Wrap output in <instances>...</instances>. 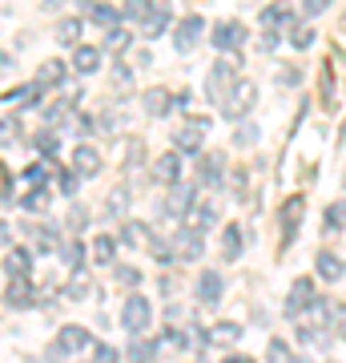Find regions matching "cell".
<instances>
[{
  "mask_svg": "<svg viewBox=\"0 0 346 363\" xmlns=\"http://www.w3.org/2000/svg\"><path fill=\"white\" fill-rule=\"evenodd\" d=\"M254 105H258V85H254V81H246V77H238L230 89H226V97L218 101V109H221L226 121H242Z\"/></svg>",
  "mask_w": 346,
  "mask_h": 363,
  "instance_id": "obj_1",
  "label": "cell"
},
{
  "mask_svg": "<svg viewBox=\"0 0 346 363\" xmlns=\"http://www.w3.org/2000/svg\"><path fill=\"white\" fill-rule=\"evenodd\" d=\"M318 298V286H314V279H294V286H290V295H286L282 303V315L294 323V319H302V315L310 311V303Z\"/></svg>",
  "mask_w": 346,
  "mask_h": 363,
  "instance_id": "obj_2",
  "label": "cell"
},
{
  "mask_svg": "<svg viewBox=\"0 0 346 363\" xmlns=\"http://www.w3.org/2000/svg\"><path fill=\"white\" fill-rule=\"evenodd\" d=\"M233 73H238V61H233V57H221V61H214L209 77H205V101H221V97H226V89L238 81Z\"/></svg>",
  "mask_w": 346,
  "mask_h": 363,
  "instance_id": "obj_3",
  "label": "cell"
},
{
  "mask_svg": "<svg viewBox=\"0 0 346 363\" xmlns=\"http://www.w3.org/2000/svg\"><path fill=\"white\" fill-rule=\"evenodd\" d=\"M149 323H154V307H149V298L145 295H129L125 311H121V327H125L129 335H142V331H149Z\"/></svg>",
  "mask_w": 346,
  "mask_h": 363,
  "instance_id": "obj_4",
  "label": "cell"
},
{
  "mask_svg": "<svg viewBox=\"0 0 346 363\" xmlns=\"http://www.w3.org/2000/svg\"><path fill=\"white\" fill-rule=\"evenodd\" d=\"M193 206H197V186H169L166 202H161V214L166 218H190Z\"/></svg>",
  "mask_w": 346,
  "mask_h": 363,
  "instance_id": "obj_5",
  "label": "cell"
},
{
  "mask_svg": "<svg viewBox=\"0 0 346 363\" xmlns=\"http://www.w3.org/2000/svg\"><path fill=\"white\" fill-rule=\"evenodd\" d=\"M205 130H209V121H205V117H193V121L178 125V130H173V150L197 157V150H202V142H205Z\"/></svg>",
  "mask_w": 346,
  "mask_h": 363,
  "instance_id": "obj_6",
  "label": "cell"
},
{
  "mask_svg": "<svg viewBox=\"0 0 346 363\" xmlns=\"http://www.w3.org/2000/svg\"><path fill=\"white\" fill-rule=\"evenodd\" d=\"M169 247H173V259H185V262H197V259L205 255L202 234L193 230V226H181V230L169 238Z\"/></svg>",
  "mask_w": 346,
  "mask_h": 363,
  "instance_id": "obj_7",
  "label": "cell"
},
{
  "mask_svg": "<svg viewBox=\"0 0 346 363\" xmlns=\"http://www.w3.org/2000/svg\"><path fill=\"white\" fill-rule=\"evenodd\" d=\"M209 40H214V49L218 52H238L246 45V28L238 25V21H218V25H214V33H209Z\"/></svg>",
  "mask_w": 346,
  "mask_h": 363,
  "instance_id": "obj_8",
  "label": "cell"
},
{
  "mask_svg": "<svg viewBox=\"0 0 346 363\" xmlns=\"http://www.w3.org/2000/svg\"><path fill=\"white\" fill-rule=\"evenodd\" d=\"M221 178H226V154H202L197 157V178H193V186L218 190Z\"/></svg>",
  "mask_w": 346,
  "mask_h": 363,
  "instance_id": "obj_9",
  "label": "cell"
},
{
  "mask_svg": "<svg viewBox=\"0 0 346 363\" xmlns=\"http://www.w3.org/2000/svg\"><path fill=\"white\" fill-rule=\"evenodd\" d=\"M193 295H197V303H205V307L221 303V295H226V283H221V274H218V271H202V274H197V286H193Z\"/></svg>",
  "mask_w": 346,
  "mask_h": 363,
  "instance_id": "obj_10",
  "label": "cell"
},
{
  "mask_svg": "<svg viewBox=\"0 0 346 363\" xmlns=\"http://www.w3.org/2000/svg\"><path fill=\"white\" fill-rule=\"evenodd\" d=\"M93 339H89V331L85 327H77V323H69V327H61V335H57V355H77V351H85Z\"/></svg>",
  "mask_w": 346,
  "mask_h": 363,
  "instance_id": "obj_11",
  "label": "cell"
},
{
  "mask_svg": "<svg viewBox=\"0 0 346 363\" xmlns=\"http://www.w3.org/2000/svg\"><path fill=\"white\" fill-rule=\"evenodd\" d=\"M202 28H205L202 16H185V21L173 28V45H178V52H193V49H197V40H202Z\"/></svg>",
  "mask_w": 346,
  "mask_h": 363,
  "instance_id": "obj_12",
  "label": "cell"
},
{
  "mask_svg": "<svg viewBox=\"0 0 346 363\" xmlns=\"http://www.w3.org/2000/svg\"><path fill=\"white\" fill-rule=\"evenodd\" d=\"M73 174H77V178H97V174H101V154H97L93 145H77V150H73Z\"/></svg>",
  "mask_w": 346,
  "mask_h": 363,
  "instance_id": "obj_13",
  "label": "cell"
},
{
  "mask_svg": "<svg viewBox=\"0 0 346 363\" xmlns=\"http://www.w3.org/2000/svg\"><path fill=\"white\" fill-rule=\"evenodd\" d=\"M314 274L326 279V283H338V279L346 274V262L338 259L334 250H318V255H314Z\"/></svg>",
  "mask_w": 346,
  "mask_h": 363,
  "instance_id": "obj_14",
  "label": "cell"
},
{
  "mask_svg": "<svg viewBox=\"0 0 346 363\" xmlns=\"http://www.w3.org/2000/svg\"><path fill=\"white\" fill-rule=\"evenodd\" d=\"M33 303H37V291H33V283H28V279H13V286L4 291V307L25 311V307H33Z\"/></svg>",
  "mask_w": 346,
  "mask_h": 363,
  "instance_id": "obj_15",
  "label": "cell"
},
{
  "mask_svg": "<svg viewBox=\"0 0 346 363\" xmlns=\"http://www.w3.org/2000/svg\"><path fill=\"white\" fill-rule=\"evenodd\" d=\"M142 105H145V113H154V117H166L173 105H178V97L169 89H161V85H154V89H145L142 93Z\"/></svg>",
  "mask_w": 346,
  "mask_h": 363,
  "instance_id": "obj_16",
  "label": "cell"
},
{
  "mask_svg": "<svg viewBox=\"0 0 346 363\" xmlns=\"http://www.w3.org/2000/svg\"><path fill=\"white\" fill-rule=\"evenodd\" d=\"M64 73H69V69H64V61H45V65L37 69V77H33V89H37V93L57 89V85L64 81Z\"/></svg>",
  "mask_w": 346,
  "mask_h": 363,
  "instance_id": "obj_17",
  "label": "cell"
},
{
  "mask_svg": "<svg viewBox=\"0 0 346 363\" xmlns=\"http://www.w3.org/2000/svg\"><path fill=\"white\" fill-rule=\"evenodd\" d=\"M218 218H221L218 202H197V206L190 210V226H193V230H197V234L214 230V226H218Z\"/></svg>",
  "mask_w": 346,
  "mask_h": 363,
  "instance_id": "obj_18",
  "label": "cell"
},
{
  "mask_svg": "<svg viewBox=\"0 0 346 363\" xmlns=\"http://www.w3.org/2000/svg\"><path fill=\"white\" fill-rule=\"evenodd\" d=\"M154 178L166 182V186H178V178H181V157H178V150H169V154L157 157V162H154Z\"/></svg>",
  "mask_w": 346,
  "mask_h": 363,
  "instance_id": "obj_19",
  "label": "cell"
},
{
  "mask_svg": "<svg viewBox=\"0 0 346 363\" xmlns=\"http://www.w3.org/2000/svg\"><path fill=\"white\" fill-rule=\"evenodd\" d=\"M286 21L294 25V9H290L286 0H274V4H266V9H262V28H266V33H274V28L286 25Z\"/></svg>",
  "mask_w": 346,
  "mask_h": 363,
  "instance_id": "obj_20",
  "label": "cell"
},
{
  "mask_svg": "<svg viewBox=\"0 0 346 363\" xmlns=\"http://www.w3.org/2000/svg\"><path fill=\"white\" fill-rule=\"evenodd\" d=\"M28 271H33V255L28 250H4V274L8 279H28Z\"/></svg>",
  "mask_w": 346,
  "mask_h": 363,
  "instance_id": "obj_21",
  "label": "cell"
},
{
  "mask_svg": "<svg viewBox=\"0 0 346 363\" xmlns=\"http://www.w3.org/2000/svg\"><path fill=\"white\" fill-rule=\"evenodd\" d=\"M169 21H173V16H169V4L154 9V13L142 21V37H145V40H157V37H161V33L169 28Z\"/></svg>",
  "mask_w": 346,
  "mask_h": 363,
  "instance_id": "obj_22",
  "label": "cell"
},
{
  "mask_svg": "<svg viewBox=\"0 0 346 363\" xmlns=\"http://www.w3.org/2000/svg\"><path fill=\"white\" fill-rule=\"evenodd\" d=\"M73 69L85 73V77L97 73V69H101V49H97V45H77V52H73Z\"/></svg>",
  "mask_w": 346,
  "mask_h": 363,
  "instance_id": "obj_23",
  "label": "cell"
},
{
  "mask_svg": "<svg viewBox=\"0 0 346 363\" xmlns=\"http://www.w3.org/2000/svg\"><path fill=\"white\" fill-rule=\"evenodd\" d=\"M205 335H209V343H214V347H233V343L242 339V327H238V323H214Z\"/></svg>",
  "mask_w": 346,
  "mask_h": 363,
  "instance_id": "obj_24",
  "label": "cell"
},
{
  "mask_svg": "<svg viewBox=\"0 0 346 363\" xmlns=\"http://www.w3.org/2000/svg\"><path fill=\"white\" fill-rule=\"evenodd\" d=\"M242 247H246V238H242V226L238 222H230L226 230H221V250H226V259H242Z\"/></svg>",
  "mask_w": 346,
  "mask_h": 363,
  "instance_id": "obj_25",
  "label": "cell"
},
{
  "mask_svg": "<svg viewBox=\"0 0 346 363\" xmlns=\"http://www.w3.org/2000/svg\"><path fill=\"white\" fill-rule=\"evenodd\" d=\"M89 16H93V25H97V28H105V33H113V28H121V13H117L113 4H93V9H89Z\"/></svg>",
  "mask_w": 346,
  "mask_h": 363,
  "instance_id": "obj_26",
  "label": "cell"
},
{
  "mask_svg": "<svg viewBox=\"0 0 346 363\" xmlns=\"http://www.w3.org/2000/svg\"><path fill=\"white\" fill-rule=\"evenodd\" d=\"M121 242H129V247H149V242H154V230H149L145 222H125Z\"/></svg>",
  "mask_w": 346,
  "mask_h": 363,
  "instance_id": "obj_27",
  "label": "cell"
},
{
  "mask_svg": "<svg viewBox=\"0 0 346 363\" xmlns=\"http://www.w3.org/2000/svg\"><path fill=\"white\" fill-rule=\"evenodd\" d=\"M302 210H306V198H290V202L282 206V230H286V238L298 234V218H302Z\"/></svg>",
  "mask_w": 346,
  "mask_h": 363,
  "instance_id": "obj_28",
  "label": "cell"
},
{
  "mask_svg": "<svg viewBox=\"0 0 346 363\" xmlns=\"http://www.w3.org/2000/svg\"><path fill=\"white\" fill-rule=\"evenodd\" d=\"M105 214H109V218H125L129 214V190L125 186L109 190V198H105Z\"/></svg>",
  "mask_w": 346,
  "mask_h": 363,
  "instance_id": "obj_29",
  "label": "cell"
},
{
  "mask_svg": "<svg viewBox=\"0 0 346 363\" xmlns=\"http://www.w3.org/2000/svg\"><path fill=\"white\" fill-rule=\"evenodd\" d=\"M346 226V202H334V206H326V214H322V230L334 234Z\"/></svg>",
  "mask_w": 346,
  "mask_h": 363,
  "instance_id": "obj_30",
  "label": "cell"
},
{
  "mask_svg": "<svg viewBox=\"0 0 346 363\" xmlns=\"http://www.w3.org/2000/svg\"><path fill=\"white\" fill-rule=\"evenodd\" d=\"M113 238H109V234H97V238H93V262H101V267H109V262H113Z\"/></svg>",
  "mask_w": 346,
  "mask_h": 363,
  "instance_id": "obj_31",
  "label": "cell"
},
{
  "mask_svg": "<svg viewBox=\"0 0 346 363\" xmlns=\"http://www.w3.org/2000/svg\"><path fill=\"white\" fill-rule=\"evenodd\" d=\"M286 40H290L294 49H310V45L318 40V33H314L310 25H290V33H286Z\"/></svg>",
  "mask_w": 346,
  "mask_h": 363,
  "instance_id": "obj_32",
  "label": "cell"
},
{
  "mask_svg": "<svg viewBox=\"0 0 346 363\" xmlns=\"http://www.w3.org/2000/svg\"><path fill=\"white\" fill-rule=\"evenodd\" d=\"M61 262H64V267H69V271H81V262H85V247H81V242H73V238H69V242H64V247H61Z\"/></svg>",
  "mask_w": 346,
  "mask_h": 363,
  "instance_id": "obj_33",
  "label": "cell"
},
{
  "mask_svg": "<svg viewBox=\"0 0 346 363\" xmlns=\"http://www.w3.org/2000/svg\"><path fill=\"white\" fill-rule=\"evenodd\" d=\"M77 37H81V21L77 16H69V21L57 25V40H61V45H77Z\"/></svg>",
  "mask_w": 346,
  "mask_h": 363,
  "instance_id": "obj_34",
  "label": "cell"
},
{
  "mask_svg": "<svg viewBox=\"0 0 346 363\" xmlns=\"http://www.w3.org/2000/svg\"><path fill=\"white\" fill-rule=\"evenodd\" d=\"M266 359H270V363H294V355H290V343H286V339H270Z\"/></svg>",
  "mask_w": 346,
  "mask_h": 363,
  "instance_id": "obj_35",
  "label": "cell"
},
{
  "mask_svg": "<svg viewBox=\"0 0 346 363\" xmlns=\"http://www.w3.org/2000/svg\"><path fill=\"white\" fill-rule=\"evenodd\" d=\"M149 13H154V0H125V16H129V21H137V25H142Z\"/></svg>",
  "mask_w": 346,
  "mask_h": 363,
  "instance_id": "obj_36",
  "label": "cell"
},
{
  "mask_svg": "<svg viewBox=\"0 0 346 363\" xmlns=\"http://www.w3.org/2000/svg\"><path fill=\"white\" fill-rule=\"evenodd\" d=\"M64 295L69 298H89V279H85L81 271H73V283L64 286Z\"/></svg>",
  "mask_w": 346,
  "mask_h": 363,
  "instance_id": "obj_37",
  "label": "cell"
},
{
  "mask_svg": "<svg viewBox=\"0 0 346 363\" xmlns=\"http://www.w3.org/2000/svg\"><path fill=\"white\" fill-rule=\"evenodd\" d=\"M45 206H49V190H45V186H37L33 194H25V210H33V214H40Z\"/></svg>",
  "mask_w": 346,
  "mask_h": 363,
  "instance_id": "obj_38",
  "label": "cell"
},
{
  "mask_svg": "<svg viewBox=\"0 0 346 363\" xmlns=\"http://www.w3.org/2000/svg\"><path fill=\"white\" fill-rule=\"evenodd\" d=\"M52 242H57V234H52L49 226H40V230H33V247H37V255L52 250Z\"/></svg>",
  "mask_w": 346,
  "mask_h": 363,
  "instance_id": "obj_39",
  "label": "cell"
},
{
  "mask_svg": "<svg viewBox=\"0 0 346 363\" xmlns=\"http://www.w3.org/2000/svg\"><path fill=\"white\" fill-rule=\"evenodd\" d=\"M149 359H154L149 343H129V363H149Z\"/></svg>",
  "mask_w": 346,
  "mask_h": 363,
  "instance_id": "obj_40",
  "label": "cell"
},
{
  "mask_svg": "<svg viewBox=\"0 0 346 363\" xmlns=\"http://www.w3.org/2000/svg\"><path fill=\"white\" fill-rule=\"evenodd\" d=\"M117 283L121 286H137L142 283V271H137V267H117Z\"/></svg>",
  "mask_w": 346,
  "mask_h": 363,
  "instance_id": "obj_41",
  "label": "cell"
},
{
  "mask_svg": "<svg viewBox=\"0 0 346 363\" xmlns=\"http://www.w3.org/2000/svg\"><path fill=\"white\" fill-rule=\"evenodd\" d=\"M93 363H121V355H117V347L101 343V347H93Z\"/></svg>",
  "mask_w": 346,
  "mask_h": 363,
  "instance_id": "obj_42",
  "label": "cell"
},
{
  "mask_svg": "<svg viewBox=\"0 0 346 363\" xmlns=\"http://www.w3.org/2000/svg\"><path fill=\"white\" fill-rule=\"evenodd\" d=\"M129 45V33L125 28H113V33H105V49H125Z\"/></svg>",
  "mask_w": 346,
  "mask_h": 363,
  "instance_id": "obj_43",
  "label": "cell"
},
{
  "mask_svg": "<svg viewBox=\"0 0 346 363\" xmlns=\"http://www.w3.org/2000/svg\"><path fill=\"white\" fill-rule=\"evenodd\" d=\"M113 85H117V89H129V85H133V69H129V65H117V69H113Z\"/></svg>",
  "mask_w": 346,
  "mask_h": 363,
  "instance_id": "obj_44",
  "label": "cell"
},
{
  "mask_svg": "<svg viewBox=\"0 0 346 363\" xmlns=\"http://www.w3.org/2000/svg\"><path fill=\"white\" fill-rule=\"evenodd\" d=\"M77 186H81L77 174H73V169H61V190H64V194L73 198V194H77Z\"/></svg>",
  "mask_w": 346,
  "mask_h": 363,
  "instance_id": "obj_45",
  "label": "cell"
},
{
  "mask_svg": "<svg viewBox=\"0 0 346 363\" xmlns=\"http://www.w3.org/2000/svg\"><path fill=\"white\" fill-rule=\"evenodd\" d=\"M25 178L33 182V190H37V186H45V178H49V166H28Z\"/></svg>",
  "mask_w": 346,
  "mask_h": 363,
  "instance_id": "obj_46",
  "label": "cell"
},
{
  "mask_svg": "<svg viewBox=\"0 0 346 363\" xmlns=\"http://www.w3.org/2000/svg\"><path fill=\"white\" fill-rule=\"evenodd\" d=\"M330 331L338 339H346V307H334V323H330Z\"/></svg>",
  "mask_w": 346,
  "mask_h": 363,
  "instance_id": "obj_47",
  "label": "cell"
},
{
  "mask_svg": "<svg viewBox=\"0 0 346 363\" xmlns=\"http://www.w3.org/2000/svg\"><path fill=\"white\" fill-rule=\"evenodd\" d=\"M142 154H145L142 142H129L125 145V166H137V162H142Z\"/></svg>",
  "mask_w": 346,
  "mask_h": 363,
  "instance_id": "obj_48",
  "label": "cell"
},
{
  "mask_svg": "<svg viewBox=\"0 0 346 363\" xmlns=\"http://www.w3.org/2000/svg\"><path fill=\"white\" fill-rule=\"evenodd\" d=\"M64 222H69V230H81V226H85V210L73 206L69 214H64Z\"/></svg>",
  "mask_w": 346,
  "mask_h": 363,
  "instance_id": "obj_49",
  "label": "cell"
},
{
  "mask_svg": "<svg viewBox=\"0 0 346 363\" xmlns=\"http://www.w3.org/2000/svg\"><path fill=\"white\" fill-rule=\"evenodd\" d=\"M40 154H45V157H52V154H57V133H40Z\"/></svg>",
  "mask_w": 346,
  "mask_h": 363,
  "instance_id": "obj_50",
  "label": "cell"
},
{
  "mask_svg": "<svg viewBox=\"0 0 346 363\" xmlns=\"http://www.w3.org/2000/svg\"><path fill=\"white\" fill-rule=\"evenodd\" d=\"M326 4H330V0H302V13L318 16V13H326Z\"/></svg>",
  "mask_w": 346,
  "mask_h": 363,
  "instance_id": "obj_51",
  "label": "cell"
},
{
  "mask_svg": "<svg viewBox=\"0 0 346 363\" xmlns=\"http://www.w3.org/2000/svg\"><path fill=\"white\" fill-rule=\"evenodd\" d=\"M258 130H238V145H254Z\"/></svg>",
  "mask_w": 346,
  "mask_h": 363,
  "instance_id": "obj_52",
  "label": "cell"
},
{
  "mask_svg": "<svg viewBox=\"0 0 346 363\" xmlns=\"http://www.w3.org/2000/svg\"><path fill=\"white\" fill-rule=\"evenodd\" d=\"M274 45H278V33H262V49H274Z\"/></svg>",
  "mask_w": 346,
  "mask_h": 363,
  "instance_id": "obj_53",
  "label": "cell"
},
{
  "mask_svg": "<svg viewBox=\"0 0 346 363\" xmlns=\"http://www.w3.org/2000/svg\"><path fill=\"white\" fill-rule=\"evenodd\" d=\"M61 4H64V0H40V9H45V13H57Z\"/></svg>",
  "mask_w": 346,
  "mask_h": 363,
  "instance_id": "obj_54",
  "label": "cell"
},
{
  "mask_svg": "<svg viewBox=\"0 0 346 363\" xmlns=\"http://www.w3.org/2000/svg\"><path fill=\"white\" fill-rule=\"evenodd\" d=\"M226 363H254L250 355H226Z\"/></svg>",
  "mask_w": 346,
  "mask_h": 363,
  "instance_id": "obj_55",
  "label": "cell"
},
{
  "mask_svg": "<svg viewBox=\"0 0 346 363\" xmlns=\"http://www.w3.org/2000/svg\"><path fill=\"white\" fill-rule=\"evenodd\" d=\"M13 65V57H8V52H0V69H8Z\"/></svg>",
  "mask_w": 346,
  "mask_h": 363,
  "instance_id": "obj_56",
  "label": "cell"
},
{
  "mask_svg": "<svg viewBox=\"0 0 346 363\" xmlns=\"http://www.w3.org/2000/svg\"><path fill=\"white\" fill-rule=\"evenodd\" d=\"M0 242H8V226H0Z\"/></svg>",
  "mask_w": 346,
  "mask_h": 363,
  "instance_id": "obj_57",
  "label": "cell"
},
{
  "mask_svg": "<svg viewBox=\"0 0 346 363\" xmlns=\"http://www.w3.org/2000/svg\"><path fill=\"white\" fill-rule=\"evenodd\" d=\"M342 28H346V16H342Z\"/></svg>",
  "mask_w": 346,
  "mask_h": 363,
  "instance_id": "obj_58",
  "label": "cell"
},
{
  "mask_svg": "<svg viewBox=\"0 0 346 363\" xmlns=\"http://www.w3.org/2000/svg\"><path fill=\"white\" fill-rule=\"evenodd\" d=\"M342 186H346V178H342Z\"/></svg>",
  "mask_w": 346,
  "mask_h": 363,
  "instance_id": "obj_59",
  "label": "cell"
}]
</instances>
